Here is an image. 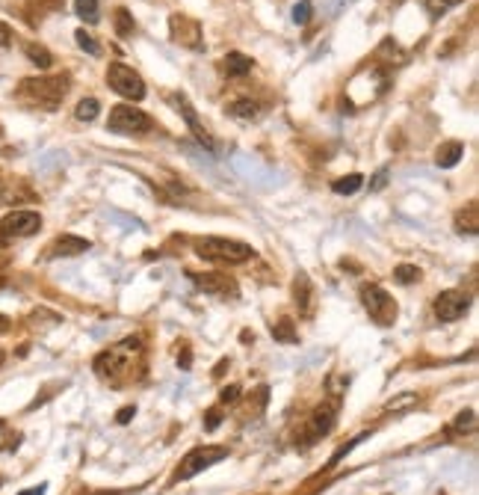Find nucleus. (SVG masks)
Returning <instances> with one entry per match:
<instances>
[{"mask_svg":"<svg viewBox=\"0 0 479 495\" xmlns=\"http://www.w3.org/2000/svg\"><path fill=\"white\" fill-rule=\"evenodd\" d=\"M172 101L178 104L181 116L186 119V125H190V131H193V137H196V140H198L201 145H205V148H210V152H213V148H216V143H213V137H210V134H207V128H205V125H201V122H198V116H196V110L190 107V101H186L184 95H175Z\"/></svg>","mask_w":479,"mask_h":495,"instance_id":"nucleus-13","label":"nucleus"},{"mask_svg":"<svg viewBox=\"0 0 479 495\" xmlns=\"http://www.w3.org/2000/svg\"><path fill=\"white\" fill-rule=\"evenodd\" d=\"M364 439H367V433H361V436H355V439H352V442H346V445H340V448H337V451L332 454V460H329V468H334V466H337L340 460H344V457H346V454H349L352 448H355V445H361Z\"/></svg>","mask_w":479,"mask_h":495,"instance_id":"nucleus-28","label":"nucleus"},{"mask_svg":"<svg viewBox=\"0 0 479 495\" xmlns=\"http://www.w3.org/2000/svg\"><path fill=\"white\" fill-rule=\"evenodd\" d=\"M293 294H296V306H299V315H311L314 312V285L305 273H299L293 279Z\"/></svg>","mask_w":479,"mask_h":495,"instance_id":"nucleus-15","label":"nucleus"},{"mask_svg":"<svg viewBox=\"0 0 479 495\" xmlns=\"http://www.w3.org/2000/svg\"><path fill=\"white\" fill-rule=\"evenodd\" d=\"M228 457V448H222V445H205V448H196L184 457V463L178 466V472H175L172 484H178V480H190L196 478L198 472H205V468H210L213 463H219Z\"/></svg>","mask_w":479,"mask_h":495,"instance_id":"nucleus-4","label":"nucleus"},{"mask_svg":"<svg viewBox=\"0 0 479 495\" xmlns=\"http://www.w3.org/2000/svg\"><path fill=\"white\" fill-rule=\"evenodd\" d=\"M0 427H3V422H0Z\"/></svg>","mask_w":479,"mask_h":495,"instance_id":"nucleus-42","label":"nucleus"},{"mask_svg":"<svg viewBox=\"0 0 479 495\" xmlns=\"http://www.w3.org/2000/svg\"><path fill=\"white\" fill-rule=\"evenodd\" d=\"M361 184H364V175H358V172H352V175L337 178V181L332 184V190H334V193H340V196H349V193L361 190Z\"/></svg>","mask_w":479,"mask_h":495,"instance_id":"nucleus-20","label":"nucleus"},{"mask_svg":"<svg viewBox=\"0 0 479 495\" xmlns=\"http://www.w3.org/2000/svg\"><path fill=\"white\" fill-rule=\"evenodd\" d=\"M0 365H3V350H0Z\"/></svg>","mask_w":479,"mask_h":495,"instance_id":"nucleus-41","label":"nucleus"},{"mask_svg":"<svg viewBox=\"0 0 479 495\" xmlns=\"http://www.w3.org/2000/svg\"><path fill=\"white\" fill-rule=\"evenodd\" d=\"M190 359H193V356H190V350H184V359H178V362L186 368V365H190Z\"/></svg>","mask_w":479,"mask_h":495,"instance_id":"nucleus-39","label":"nucleus"},{"mask_svg":"<svg viewBox=\"0 0 479 495\" xmlns=\"http://www.w3.org/2000/svg\"><path fill=\"white\" fill-rule=\"evenodd\" d=\"M0 332H9V317H0Z\"/></svg>","mask_w":479,"mask_h":495,"instance_id":"nucleus-40","label":"nucleus"},{"mask_svg":"<svg viewBox=\"0 0 479 495\" xmlns=\"http://www.w3.org/2000/svg\"><path fill=\"white\" fill-rule=\"evenodd\" d=\"M190 279L196 282L198 291L213 294V296H234L237 294L234 279H228L225 273H190Z\"/></svg>","mask_w":479,"mask_h":495,"instance_id":"nucleus-11","label":"nucleus"},{"mask_svg":"<svg viewBox=\"0 0 479 495\" xmlns=\"http://www.w3.org/2000/svg\"><path fill=\"white\" fill-rule=\"evenodd\" d=\"M107 128L116 134H148L151 131V116H145L140 107L133 104H119L110 110Z\"/></svg>","mask_w":479,"mask_h":495,"instance_id":"nucleus-7","label":"nucleus"},{"mask_svg":"<svg viewBox=\"0 0 479 495\" xmlns=\"http://www.w3.org/2000/svg\"><path fill=\"white\" fill-rule=\"evenodd\" d=\"M334 406H317L314 410V415L308 418V427H305V442L302 445H314L317 439H323L325 433H329L334 427Z\"/></svg>","mask_w":479,"mask_h":495,"instance_id":"nucleus-12","label":"nucleus"},{"mask_svg":"<svg viewBox=\"0 0 479 495\" xmlns=\"http://www.w3.org/2000/svg\"><path fill=\"white\" fill-rule=\"evenodd\" d=\"M196 252L201 258H207V261H222V264H243L255 255V250L249 243L228 241V238H198Z\"/></svg>","mask_w":479,"mask_h":495,"instance_id":"nucleus-3","label":"nucleus"},{"mask_svg":"<svg viewBox=\"0 0 479 495\" xmlns=\"http://www.w3.org/2000/svg\"><path fill=\"white\" fill-rule=\"evenodd\" d=\"M140 338H128L116 344V347L104 350L101 356H95V374L101 380L112 382V386H119V382H124V377L131 374L133 368V353H140Z\"/></svg>","mask_w":479,"mask_h":495,"instance_id":"nucleus-1","label":"nucleus"},{"mask_svg":"<svg viewBox=\"0 0 479 495\" xmlns=\"http://www.w3.org/2000/svg\"><path fill=\"white\" fill-rule=\"evenodd\" d=\"M468 308H471V296L464 291H444V294H438V300H435V315H438V320H444V324L459 320Z\"/></svg>","mask_w":479,"mask_h":495,"instance_id":"nucleus-9","label":"nucleus"},{"mask_svg":"<svg viewBox=\"0 0 479 495\" xmlns=\"http://www.w3.org/2000/svg\"><path fill=\"white\" fill-rule=\"evenodd\" d=\"M27 57H30V63L33 66H39V69H50V63H54V57H50V51L47 48H42V45H27Z\"/></svg>","mask_w":479,"mask_h":495,"instance_id":"nucleus-23","label":"nucleus"},{"mask_svg":"<svg viewBox=\"0 0 479 495\" xmlns=\"http://www.w3.org/2000/svg\"><path fill=\"white\" fill-rule=\"evenodd\" d=\"M136 415V410H133V406H124V410H119V415H116V422L119 424H128L131 422V418Z\"/></svg>","mask_w":479,"mask_h":495,"instance_id":"nucleus-35","label":"nucleus"},{"mask_svg":"<svg viewBox=\"0 0 479 495\" xmlns=\"http://www.w3.org/2000/svg\"><path fill=\"white\" fill-rule=\"evenodd\" d=\"M476 427V412L473 410H464V412H459V418H456V430H473Z\"/></svg>","mask_w":479,"mask_h":495,"instance_id":"nucleus-32","label":"nucleus"},{"mask_svg":"<svg viewBox=\"0 0 479 495\" xmlns=\"http://www.w3.org/2000/svg\"><path fill=\"white\" fill-rule=\"evenodd\" d=\"M394 279H397L399 285H411V282L420 279V270L414 267V264H399V267L394 270Z\"/></svg>","mask_w":479,"mask_h":495,"instance_id":"nucleus-27","label":"nucleus"},{"mask_svg":"<svg viewBox=\"0 0 479 495\" xmlns=\"http://www.w3.org/2000/svg\"><path fill=\"white\" fill-rule=\"evenodd\" d=\"M62 6V0H30L27 3V12H30V18L36 21V15H47V12H57Z\"/></svg>","mask_w":479,"mask_h":495,"instance_id":"nucleus-25","label":"nucleus"},{"mask_svg":"<svg viewBox=\"0 0 479 495\" xmlns=\"http://www.w3.org/2000/svg\"><path fill=\"white\" fill-rule=\"evenodd\" d=\"M74 39H78V45L83 48V51L86 54H92V57H98L101 54V45L92 39V33H86V30H78V33H74Z\"/></svg>","mask_w":479,"mask_h":495,"instance_id":"nucleus-29","label":"nucleus"},{"mask_svg":"<svg viewBox=\"0 0 479 495\" xmlns=\"http://www.w3.org/2000/svg\"><path fill=\"white\" fill-rule=\"evenodd\" d=\"M89 241H83V238H74V234H62V238H57L54 243H50V258H68V255H80L89 250Z\"/></svg>","mask_w":479,"mask_h":495,"instance_id":"nucleus-14","label":"nucleus"},{"mask_svg":"<svg viewBox=\"0 0 479 495\" xmlns=\"http://www.w3.org/2000/svg\"><path fill=\"white\" fill-rule=\"evenodd\" d=\"M462 0H426V9L432 12V15H444V12H450L452 6H459Z\"/></svg>","mask_w":479,"mask_h":495,"instance_id":"nucleus-30","label":"nucleus"},{"mask_svg":"<svg viewBox=\"0 0 479 495\" xmlns=\"http://www.w3.org/2000/svg\"><path fill=\"white\" fill-rule=\"evenodd\" d=\"M225 71H228V78H243V74L251 71V59L246 54H228L225 57Z\"/></svg>","mask_w":479,"mask_h":495,"instance_id":"nucleus-18","label":"nucleus"},{"mask_svg":"<svg viewBox=\"0 0 479 495\" xmlns=\"http://www.w3.org/2000/svg\"><path fill=\"white\" fill-rule=\"evenodd\" d=\"M42 229V217L36 211H12L0 220V241H18L30 238Z\"/></svg>","mask_w":479,"mask_h":495,"instance_id":"nucleus-8","label":"nucleus"},{"mask_svg":"<svg viewBox=\"0 0 479 495\" xmlns=\"http://www.w3.org/2000/svg\"><path fill=\"white\" fill-rule=\"evenodd\" d=\"M361 303H364V308H367L370 317L379 327H390L397 320L394 296H390L385 288H379V285H364V288H361Z\"/></svg>","mask_w":479,"mask_h":495,"instance_id":"nucleus-5","label":"nucleus"},{"mask_svg":"<svg viewBox=\"0 0 479 495\" xmlns=\"http://www.w3.org/2000/svg\"><path fill=\"white\" fill-rule=\"evenodd\" d=\"M74 12L86 21V24H95L101 15H98V0H74Z\"/></svg>","mask_w":479,"mask_h":495,"instance_id":"nucleus-24","label":"nucleus"},{"mask_svg":"<svg viewBox=\"0 0 479 495\" xmlns=\"http://www.w3.org/2000/svg\"><path fill=\"white\" fill-rule=\"evenodd\" d=\"M101 113V104H98V98H83V101L74 107V116H78L80 122H95Z\"/></svg>","mask_w":479,"mask_h":495,"instance_id":"nucleus-22","label":"nucleus"},{"mask_svg":"<svg viewBox=\"0 0 479 495\" xmlns=\"http://www.w3.org/2000/svg\"><path fill=\"white\" fill-rule=\"evenodd\" d=\"M0 484H3V480H0Z\"/></svg>","mask_w":479,"mask_h":495,"instance_id":"nucleus-43","label":"nucleus"},{"mask_svg":"<svg viewBox=\"0 0 479 495\" xmlns=\"http://www.w3.org/2000/svg\"><path fill=\"white\" fill-rule=\"evenodd\" d=\"M219 398H222V403H234V401H240V386H225Z\"/></svg>","mask_w":479,"mask_h":495,"instance_id":"nucleus-33","label":"nucleus"},{"mask_svg":"<svg viewBox=\"0 0 479 495\" xmlns=\"http://www.w3.org/2000/svg\"><path fill=\"white\" fill-rule=\"evenodd\" d=\"M397 3H399V0H397Z\"/></svg>","mask_w":479,"mask_h":495,"instance_id":"nucleus-44","label":"nucleus"},{"mask_svg":"<svg viewBox=\"0 0 479 495\" xmlns=\"http://www.w3.org/2000/svg\"><path fill=\"white\" fill-rule=\"evenodd\" d=\"M311 12H314V3H311V0H302V3L293 6V21L296 24H308L311 21Z\"/></svg>","mask_w":479,"mask_h":495,"instance_id":"nucleus-31","label":"nucleus"},{"mask_svg":"<svg viewBox=\"0 0 479 495\" xmlns=\"http://www.w3.org/2000/svg\"><path fill=\"white\" fill-rule=\"evenodd\" d=\"M116 33L121 36V39H128V36L133 33V18L128 9H116Z\"/></svg>","mask_w":479,"mask_h":495,"instance_id":"nucleus-26","label":"nucleus"},{"mask_svg":"<svg viewBox=\"0 0 479 495\" xmlns=\"http://www.w3.org/2000/svg\"><path fill=\"white\" fill-rule=\"evenodd\" d=\"M107 83L112 92H119L121 98H131V101H142L145 98V83L133 69L121 66V63H110L107 69Z\"/></svg>","mask_w":479,"mask_h":495,"instance_id":"nucleus-6","label":"nucleus"},{"mask_svg":"<svg viewBox=\"0 0 479 495\" xmlns=\"http://www.w3.org/2000/svg\"><path fill=\"white\" fill-rule=\"evenodd\" d=\"M169 27H172V39L184 45V48H193V51H201L205 48V39H201V24L186 18V15H172L169 18Z\"/></svg>","mask_w":479,"mask_h":495,"instance_id":"nucleus-10","label":"nucleus"},{"mask_svg":"<svg viewBox=\"0 0 479 495\" xmlns=\"http://www.w3.org/2000/svg\"><path fill=\"white\" fill-rule=\"evenodd\" d=\"M462 155H464V145H462L459 140H450V143H444V145H438L435 160H438V166H441V169H450V166H456V164H459Z\"/></svg>","mask_w":479,"mask_h":495,"instance_id":"nucleus-16","label":"nucleus"},{"mask_svg":"<svg viewBox=\"0 0 479 495\" xmlns=\"http://www.w3.org/2000/svg\"><path fill=\"white\" fill-rule=\"evenodd\" d=\"M385 175H388V172H385V169L379 172V175H376V181H373V190H379V187H385Z\"/></svg>","mask_w":479,"mask_h":495,"instance_id":"nucleus-38","label":"nucleus"},{"mask_svg":"<svg viewBox=\"0 0 479 495\" xmlns=\"http://www.w3.org/2000/svg\"><path fill=\"white\" fill-rule=\"evenodd\" d=\"M68 92V78L59 74V78H30L18 86V98L27 101L33 107H42V110H57L59 101L66 98Z\"/></svg>","mask_w":479,"mask_h":495,"instance_id":"nucleus-2","label":"nucleus"},{"mask_svg":"<svg viewBox=\"0 0 479 495\" xmlns=\"http://www.w3.org/2000/svg\"><path fill=\"white\" fill-rule=\"evenodd\" d=\"M18 495H45V484L33 487V489H24V492H18Z\"/></svg>","mask_w":479,"mask_h":495,"instance_id":"nucleus-37","label":"nucleus"},{"mask_svg":"<svg viewBox=\"0 0 479 495\" xmlns=\"http://www.w3.org/2000/svg\"><path fill=\"white\" fill-rule=\"evenodd\" d=\"M456 229L462 234H476L479 231V217H476V202H468V211H459Z\"/></svg>","mask_w":479,"mask_h":495,"instance_id":"nucleus-19","label":"nucleus"},{"mask_svg":"<svg viewBox=\"0 0 479 495\" xmlns=\"http://www.w3.org/2000/svg\"><path fill=\"white\" fill-rule=\"evenodd\" d=\"M222 424V412L219 410H210L207 412V422H205V430H216Z\"/></svg>","mask_w":479,"mask_h":495,"instance_id":"nucleus-34","label":"nucleus"},{"mask_svg":"<svg viewBox=\"0 0 479 495\" xmlns=\"http://www.w3.org/2000/svg\"><path fill=\"white\" fill-rule=\"evenodd\" d=\"M225 110H228V116L237 119V122H251V119L260 116V104L258 101H249V98H243V101H234V104H228Z\"/></svg>","mask_w":479,"mask_h":495,"instance_id":"nucleus-17","label":"nucleus"},{"mask_svg":"<svg viewBox=\"0 0 479 495\" xmlns=\"http://www.w3.org/2000/svg\"><path fill=\"white\" fill-rule=\"evenodd\" d=\"M9 42H12V30L6 27V24H3V21H0V48H6Z\"/></svg>","mask_w":479,"mask_h":495,"instance_id":"nucleus-36","label":"nucleus"},{"mask_svg":"<svg viewBox=\"0 0 479 495\" xmlns=\"http://www.w3.org/2000/svg\"><path fill=\"white\" fill-rule=\"evenodd\" d=\"M272 338H275V341H284V344H296L293 320H290V317H281L279 324H272Z\"/></svg>","mask_w":479,"mask_h":495,"instance_id":"nucleus-21","label":"nucleus"}]
</instances>
